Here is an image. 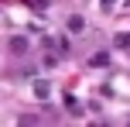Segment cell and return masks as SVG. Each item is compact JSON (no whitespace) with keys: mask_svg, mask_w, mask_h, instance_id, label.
<instances>
[{"mask_svg":"<svg viewBox=\"0 0 130 127\" xmlns=\"http://www.w3.org/2000/svg\"><path fill=\"white\" fill-rule=\"evenodd\" d=\"M7 45H10V52H14V55H24V52H27V38H24V34H14Z\"/></svg>","mask_w":130,"mask_h":127,"instance_id":"1","label":"cell"},{"mask_svg":"<svg viewBox=\"0 0 130 127\" xmlns=\"http://www.w3.org/2000/svg\"><path fill=\"white\" fill-rule=\"evenodd\" d=\"M48 93H52V86H48V82H34V96H38V100H45Z\"/></svg>","mask_w":130,"mask_h":127,"instance_id":"2","label":"cell"},{"mask_svg":"<svg viewBox=\"0 0 130 127\" xmlns=\"http://www.w3.org/2000/svg\"><path fill=\"white\" fill-rule=\"evenodd\" d=\"M82 27H86V21H82V17H69V31H75V34H79Z\"/></svg>","mask_w":130,"mask_h":127,"instance_id":"3","label":"cell"},{"mask_svg":"<svg viewBox=\"0 0 130 127\" xmlns=\"http://www.w3.org/2000/svg\"><path fill=\"white\" fill-rule=\"evenodd\" d=\"M106 62H110V55H106V52H99V55H92V65H106Z\"/></svg>","mask_w":130,"mask_h":127,"instance_id":"4","label":"cell"},{"mask_svg":"<svg viewBox=\"0 0 130 127\" xmlns=\"http://www.w3.org/2000/svg\"><path fill=\"white\" fill-rule=\"evenodd\" d=\"M113 41H117L120 48H130V34H117V38H113Z\"/></svg>","mask_w":130,"mask_h":127,"instance_id":"5","label":"cell"},{"mask_svg":"<svg viewBox=\"0 0 130 127\" xmlns=\"http://www.w3.org/2000/svg\"><path fill=\"white\" fill-rule=\"evenodd\" d=\"M65 107H69L72 114H79V103H75V96H65Z\"/></svg>","mask_w":130,"mask_h":127,"instance_id":"6","label":"cell"},{"mask_svg":"<svg viewBox=\"0 0 130 127\" xmlns=\"http://www.w3.org/2000/svg\"><path fill=\"white\" fill-rule=\"evenodd\" d=\"M113 4H117V0H103V7H106V10H110V7H113Z\"/></svg>","mask_w":130,"mask_h":127,"instance_id":"7","label":"cell"}]
</instances>
